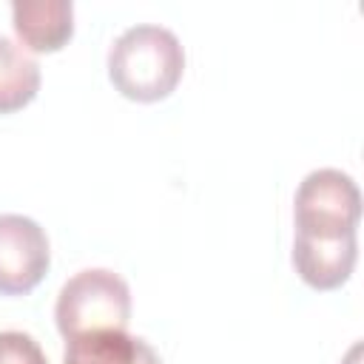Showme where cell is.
<instances>
[{
    "label": "cell",
    "instance_id": "1",
    "mask_svg": "<svg viewBox=\"0 0 364 364\" xmlns=\"http://www.w3.org/2000/svg\"><path fill=\"white\" fill-rule=\"evenodd\" d=\"M182 71L185 48L165 26H131L108 51V77L114 88L134 102H159L171 97Z\"/></svg>",
    "mask_w": 364,
    "mask_h": 364
},
{
    "label": "cell",
    "instance_id": "2",
    "mask_svg": "<svg viewBox=\"0 0 364 364\" xmlns=\"http://www.w3.org/2000/svg\"><path fill=\"white\" fill-rule=\"evenodd\" d=\"M54 318L65 341L102 330H125L131 321V290L114 270H80L60 287Z\"/></svg>",
    "mask_w": 364,
    "mask_h": 364
},
{
    "label": "cell",
    "instance_id": "3",
    "mask_svg": "<svg viewBox=\"0 0 364 364\" xmlns=\"http://www.w3.org/2000/svg\"><path fill=\"white\" fill-rule=\"evenodd\" d=\"M293 219L301 236L333 239L358 233L361 193L355 179L338 168L310 171L296 188Z\"/></svg>",
    "mask_w": 364,
    "mask_h": 364
},
{
    "label": "cell",
    "instance_id": "4",
    "mask_svg": "<svg viewBox=\"0 0 364 364\" xmlns=\"http://www.w3.org/2000/svg\"><path fill=\"white\" fill-rule=\"evenodd\" d=\"M46 230L23 213H0V296H26L48 273Z\"/></svg>",
    "mask_w": 364,
    "mask_h": 364
},
{
    "label": "cell",
    "instance_id": "5",
    "mask_svg": "<svg viewBox=\"0 0 364 364\" xmlns=\"http://www.w3.org/2000/svg\"><path fill=\"white\" fill-rule=\"evenodd\" d=\"M358 259V239L355 233L318 239L301 236L293 239V267L299 279L313 290H336L341 287L355 267Z\"/></svg>",
    "mask_w": 364,
    "mask_h": 364
},
{
    "label": "cell",
    "instance_id": "6",
    "mask_svg": "<svg viewBox=\"0 0 364 364\" xmlns=\"http://www.w3.org/2000/svg\"><path fill=\"white\" fill-rule=\"evenodd\" d=\"M11 26L23 48L54 54L74 34V6L71 0H14Z\"/></svg>",
    "mask_w": 364,
    "mask_h": 364
},
{
    "label": "cell",
    "instance_id": "7",
    "mask_svg": "<svg viewBox=\"0 0 364 364\" xmlns=\"http://www.w3.org/2000/svg\"><path fill=\"white\" fill-rule=\"evenodd\" d=\"M63 364H162V358L139 336L102 330L65 341Z\"/></svg>",
    "mask_w": 364,
    "mask_h": 364
},
{
    "label": "cell",
    "instance_id": "8",
    "mask_svg": "<svg viewBox=\"0 0 364 364\" xmlns=\"http://www.w3.org/2000/svg\"><path fill=\"white\" fill-rule=\"evenodd\" d=\"M40 91L37 60L9 37H0V114L26 108Z\"/></svg>",
    "mask_w": 364,
    "mask_h": 364
},
{
    "label": "cell",
    "instance_id": "9",
    "mask_svg": "<svg viewBox=\"0 0 364 364\" xmlns=\"http://www.w3.org/2000/svg\"><path fill=\"white\" fill-rule=\"evenodd\" d=\"M0 364H48L43 347L20 330L0 333Z\"/></svg>",
    "mask_w": 364,
    "mask_h": 364
}]
</instances>
